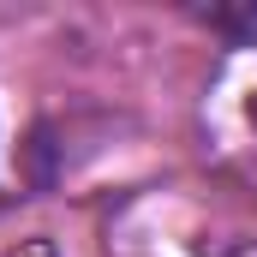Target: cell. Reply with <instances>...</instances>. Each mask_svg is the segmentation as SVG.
<instances>
[{"instance_id":"cell-1","label":"cell","mask_w":257,"mask_h":257,"mask_svg":"<svg viewBox=\"0 0 257 257\" xmlns=\"http://www.w3.org/2000/svg\"><path fill=\"white\" fill-rule=\"evenodd\" d=\"M215 24L233 30V36H245V42H257V12H245V18H221V12H215Z\"/></svg>"}]
</instances>
